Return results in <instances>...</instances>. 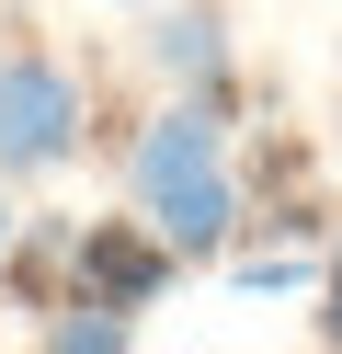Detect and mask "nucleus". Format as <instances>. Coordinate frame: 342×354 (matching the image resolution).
Segmentation results:
<instances>
[{"label": "nucleus", "instance_id": "nucleus-1", "mask_svg": "<svg viewBox=\"0 0 342 354\" xmlns=\"http://www.w3.org/2000/svg\"><path fill=\"white\" fill-rule=\"evenodd\" d=\"M126 194H137V217H149L182 263L228 252V229H240V183H228V126H217L205 92H182V103L149 115V138L126 149Z\"/></svg>", "mask_w": 342, "mask_h": 354}, {"label": "nucleus", "instance_id": "nucleus-2", "mask_svg": "<svg viewBox=\"0 0 342 354\" xmlns=\"http://www.w3.org/2000/svg\"><path fill=\"white\" fill-rule=\"evenodd\" d=\"M80 160V80L57 57H0V171H57Z\"/></svg>", "mask_w": 342, "mask_h": 354}, {"label": "nucleus", "instance_id": "nucleus-3", "mask_svg": "<svg viewBox=\"0 0 342 354\" xmlns=\"http://www.w3.org/2000/svg\"><path fill=\"white\" fill-rule=\"evenodd\" d=\"M68 263H80V297H91V308H126V320H137V308L171 286V263H182V252L149 229V217H103V229L68 240Z\"/></svg>", "mask_w": 342, "mask_h": 354}, {"label": "nucleus", "instance_id": "nucleus-4", "mask_svg": "<svg viewBox=\"0 0 342 354\" xmlns=\"http://www.w3.org/2000/svg\"><path fill=\"white\" fill-rule=\"evenodd\" d=\"M149 69L217 103V80H228V24H217V12H160V35H149Z\"/></svg>", "mask_w": 342, "mask_h": 354}, {"label": "nucleus", "instance_id": "nucleus-5", "mask_svg": "<svg viewBox=\"0 0 342 354\" xmlns=\"http://www.w3.org/2000/svg\"><path fill=\"white\" fill-rule=\"evenodd\" d=\"M46 354H137V320H126V308H91V297H68L57 320H46Z\"/></svg>", "mask_w": 342, "mask_h": 354}, {"label": "nucleus", "instance_id": "nucleus-6", "mask_svg": "<svg viewBox=\"0 0 342 354\" xmlns=\"http://www.w3.org/2000/svg\"><path fill=\"white\" fill-rule=\"evenodd\" d=\"M240 286H251V297H285V286H319V263H296V252H263V263H240Z\"/></svg>", "mask_w": 342, "mask_h": 354}, {"label": "nucleus", "instance_id": "nucleus-7", "mask_svg": "<svg viewBox=\"0 0 342 354\" xmlns=\"http://www.w3.org/2000/svg\"><path fill=\"white\" fill-rule=\"evenodd\" d=\"M319 343L342 354V252H331V274H319Z\"/></svg>", "mask_w": 342, "mask_h": 354}, {"label": "nucleus", "instance_id": "nucleus-8", "mask_svg": "<svg viewBox=\"0 0 342 354\" xmlns=\"http://www.w3.org/2000/svg\"><path fill=\"white\" fill-rule=\"evenodd\" d=\"M12 229H23V217H12V194H0V252H12Z\"/></svg>", "mask_w": 342, "mask_h": 354}]
</instances>
